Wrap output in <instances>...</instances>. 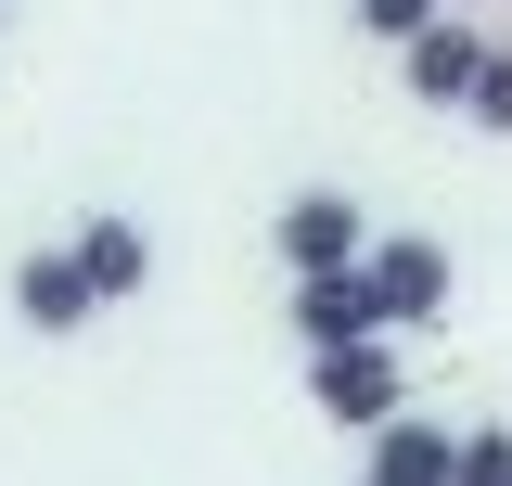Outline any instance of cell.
<instances>
[{"instance_id": "cell-1", "label": "cell", "mask_w": 512, "mask_h": 486, "mask_svg": "<svg viewBox=\"0 0 512 486\" xmlns=\"http://www.w3.org/2000/svg\"><path fill=\"white\" fill-rule=\"evenodd\" d=\"M308 410L346 435H372L384 410H410V371H397V346L384 333H359V346H308Z\"/></svg>"}, {"instance_id": "cell-2", "label": "cell", "mask_w": 512, "mask_h": 486, "mask_svg": "<svg viewBox=\"0 0 512 486\" xmlns=\"http://www.w3.org/2000/svg\"><path fill=\"white\" fill-rule=\"evenodd\" d=\"M372 295H384V333H436L448 320V243L436 231H372Z\"/></svg>"}, {"instance_id": "cell-3", "label": "cell", "mask_w": 512, "mask_h": 486, "mask_svg": "<svg viewBox=\"0 0 512 486\" xmlns=\"http://www.w3.org/2000/svg\"><path fill=\"white\" fill-rule=\"evenodd\" d=\"M474 77H487V39L461 26V0H448L436 26H410V39H397V90H410V103H436V116L474 103Z\"/></svg>"}, {"instance_id": "cell-4", "label": "cell", "mask_w": 512, "mask_h": 486, "mask_svg": "<svg viewBox=\"0 0 512 486\" xmlns=\"http://www.w3.org/2000/svg\"><path fill=\"white\" fill-rule=\"evenodd\" d=\"M269 243H282V269L308 282V269H359V256H372V218H359L346 192H295V205L269 218Z\"/></svg>"}, {"instance_id": "cell-5", "label": "cell", "mask_w": 512, "mask_h": 486, "mask_svg": "<svg viewBox=\"0 0 512 486\" xmlns=\"http://www.w3.org/2000/svg\"><path fill=\"white\" fill-rule=\"evenodd\" d=\"M13 320H26V333H90V320H103L90 269H77V243H52V256L13 269Z\"/></svg>"}, {"instance_id": "cell-6", "label": "cell", "mask_w": 512, "mask_h": 486, "mask_svg": "<svg viewBox=\"0 0 512 486\" xmlns=\"http://www.w3.org/2000/svg\"><path fill=\"white\" fill-rule=\"evenodd\" d=\"M359 333H384L372 269H308L295 282V346H359Z\"/></svg>"}, {"instance_id": "cell-7", "label": "cell", "mask_w": 512, "mask_h": 486, "mask_svg": "<svg viewBox=\"0 0 512 486\" xmlns=\"http://www.w3.org/2000/svg\"><path fill=\"white\" fill-rule=\"evenodd\" d=\"M461 474V435L423 423V410H384L372 423V486H448Z\"/></svg>"}, {"instance_id": "cell-8", "label": "cell", "mask_w": 512, "mask_h": 486, "mask_svg": "<svg viewBox=\"0 0 512 486\" xmlns=\"http://www.w3.org/2000/svg\"><path fill=\"white\" fill-rule=\"evenodd\" d=\"M77 269H90V295H103V307H128L141 282H154V231H141L128 205H103V218L77 231Z\"/></svg>"}, {"instance_id": "cell-9", "label": "cell", "mask_w": 512, "mask_h": 486, "mask_svg": "<svg viewBox=\"0 0 512 486\" xmlns=\"http://www.w3.org/2000/svg\"><path fill=\"white\" fill-rule=\"evenodd\" d=\"M461 116L487 128V141H512V39H487V77H474V103Z\"/></svg>"}, {"instance_id": "cell-10", "label": "cell", "mask_w": 512, "mask_h": 486, "mask_svg": "<svg viewBox=\"0 0 512 486\" xmlns=\"http://www.w3.org/2000/svg\"><path fill=\"white\" fill-rule=\"evenodd\" d=\"M448 0H346V26H359V39H384V52H397V39H410V26H436Z\"/></svg>"}, {"instance_id": "cell-11", "label": "cell", "mask_w": 512, "mask_h": 486, "mask_svg": "<svg viewBox=\"0 0 512 486\" xmlns=\"http://www.w3.org/2000/svg\"><path fill=\"white\" fill-rule=\"evenodd\" d=\"M448 486H512V423H474L461 435V474Z\"/></svg>"}, {"instance_id": "cell-12", "label": "cell", "mask_w": 512, "mask_h": 486, "mask_svg": "<svg viewBox=\"0 0 512 486\" xmlns=\"http://www.w3.org/2000/svg\"><path fill=\"white\" fill-rule=\"evenodd\" d=\"M359 486H372V474H359Z\"/></svg>"}]
</instances>
